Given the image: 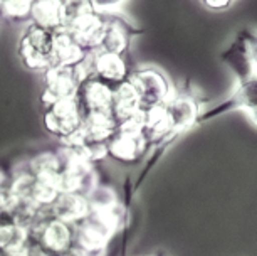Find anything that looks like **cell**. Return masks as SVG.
I'll return each mask as SVG.
<instances>
[{
  "instance_id": "cell-3",
  "label": "cell",
  "mask_w": 257,
  "mask_h": 256,
  "mask_svg": "<svg viewBox=\"0 0 257 256\" xmlns=\"http://www.w3.org/2000/svg\"><path fill=\"white\" fill-rule=\"evenodd\" d=\"M86 59L79 64H54L42 72V106L76 96L81 83L91 74Z\"/></svg>"
},
{
  "instance_id": "cell-8",
  "label": "cell",
  "mask_w": 257,
  "mask_h": 256,
  "mask_svg": "<svg viewBox=\"0 0 257 256\" xmlns=\"http://www.w3.org/2000/svg\"><path fill=\"white\" fill-rule=\"evenodd\" d=\"M145 123L119 125L108 142V157L113 160L133 163L138 162L150 148L148 137L145 133Z\"/></svg>"
},
{
  "instance_id": "cell-4",
  "label": "cell",
  "mask_w": 257,
  "mask_h": 256,
  "mask_svg": "<svg viewBox=\"0 0 257 256\" xmlns=\"http://www.w3.org/2000/svg\"><path fill=\"white\" fill-rule=\"evenodd\" d=\"M128 79L137 90L143 112L162 108L175 93L170 78L157 66L135 67Z\"/></svg>"
},
{
  "instance_id": "cell-2",
  "label": "cell",
  "mask_w": 257,
  "mask_h": 256,
  "mask_svg": "<svg viewBox=\"0 0 257 256\" xmlns=\"http://www.w3.org/2000/svg\"><path fill=\"white\" fill-rule=\"evenodd\" d=\"M52 29L27 22L17 42V56L22 66L34 72H44L56 64Z\"/></svg>"
},
{
  "instance_id": "cell-12",
  "label": "cell",
  "mask_w": 257,
  "mask_h": 256,
  "mask_svg": "<svg viewBox=\"0 0 257 256\" xmlns=\"http://www.w3.org/2000/svg\"><path fill=\"white\" fill-rule=\"evenodd\" d=\"M113 115L118 125L145 123V112L140 105L138 93L130 79L114 86Z\"/></svg>"
},
{
  "instance_id": "cell-5",
  "label": "cell",
  "mask_w": 257,
  "mask_h": 256,
  "mask_svg": "<svg viewBox=\"0 0 257 256\" xmlns=\"http://www.w3.org/2000/svg\"><path fill=\"white\" fill-rule=\"evenodd\" d=\"M76 224L52 216L51 212L31 229L34 251L37 253H72Z\"/></svg>"
},
{
  "instance_id": "cell-25",
  "label": "cell",
  "mask_w": 257,
  "mask_h": 256,
  "mask_svg": "<svg viewBox=\"0 0 257 256\" xmlns=\"http://www.w3.org/2000/svg\"><path fill=\"white\" fill-rule=\"evenodd\" d=\"M4 186V177H2V172H0V187Z\"/></svg>"
},
{
  "instance_id": "cell-23",
  "label": "cell",
  "mask_w": 257,
  "mask_h": 256,
  "mask_svg": "<svg viewBox=\"0 0 257 256\" xmlns=\"http://www.w3.org/2000/svg\"><path fill=\"white\" fill-rule=\"evenodd\" d=\"M203 4V7H207L208 11H215V12H222L230 9L237 0H200Z\"/></svg>"
},
{
  "instance_id": "cell-14",
  "label": "cell",
  "mask_w": 257,
  "mask_h": 256,
  "mask_svg": "<svg viewBox=\"0 0 257 256\" xmlns=\"http://www.w3.org/2000/svg\"><path fill=\"white\" fill-rule=\"evenodd\" d=\"M52 216L77 224L91 212V204L86 194L79 192H59V196L49 206Z\"/></svg>"
},
{
  "instance_id": "cell-18",
  "label": "cell",
  "mask_w": 257,
  "mask_h": 256,
  "mask_svg": "<svg viewBox=\"0 0 257 256\" xmlns=\"http://www.w3.org/2000/svg\"><path fill=\"white\" fill-rule=\"evenodd\" d=\"M98 12L93 0H62V27L71 29L91 14Z\"/></svg>"
},
{
  "instance_id": "cell-24",
  "label": "cell",
  "mask_w": 257,
  "mask_h": 256,
  "mask_svg": "<svg viewBox=\"0 0 257 256\" xmlns=\"http://www.w3.org/2000/svg\"><path fill=\"white\" fill-rule=\"evenodd\" d=\"M245 115L249 117V120L252 122V125H255V127H257V106H255L254 110H250V112H247Z\"/></svg>"
},
{
  "instance_id": "cell-22",
  "label": "cell",
  "mask_w": 257,
  "mask_h": 256,
  "mask_svg": "<svg viewBox=\"0 0 257 256\" xmlns=\"http://www.w3.org/2000/svg\"><path fill=\"white\" fill-rule=\"evenodd\" d=\"M128 0H93L96 11L101 14H113L119 12V9L124 6Z\"/></svg>"
},
{
  "instance_id": "cell-1",
  "label": "cell",
  "mask_w": 257,
  "mask_h": 256,
  "mask_svg": "<svg viewBox=\"0 0 257 256\" xmlns=\"http://www.w3.org/2000/svg\"><path fill=\"white\" fill-rule=\"evenodd\" d=\"M123 212L121 207L113 211H93L76 224L72 253L77 254H99L104 253L106 246L119 229Z\"/></svg>"
},
{
  "instance_id": "cell-15",
  "label": "cell",
  "mask_w": 257,
  "mask_h": 256,
  "mask_svg": "<svg viewBox=\"0 0 257 256\" xmlns=\"http://www.w3.org/2000/svg\"><path fill=\"white\" fill-rule=\"evenodd\" d=\"M54 56L56 64H79L89 56V52L69 29L62 27L54 32Z\"/></svg>"
},
{
  "instance_id": "cell-21",
  "label": "cell",
  "mask_w": 257,
  "mask_h": 256,
  "mask_svg": "<svg viewBox=\"0 0 257 256\" xmlns=\"http://www.w3.org/2000/svg\"><path fill=\"white\" fill-rule=\"evenodd\" d=\"M239 36L244 42L247 57H249L250 72L257 76V29H242Z\"/></svg>"
},
{
  "instance_id": "cell-13",
  "label": "cell",
  "mask_w": 257,
  "mask_h": 256,
  "mask_svg": "<svg viewBox=\"0 0 257 256\" xmlns=\"http://www.w3.org/2000/svg\"><path fill=\"white\" fill-rule=\"evenodd\" d=\"M34 251L32 236L26 226L4 216L0 219V253L27 254Z\"/></svg>"
},
{
  "instance_id": "cell-9",
  "label": "cell",
  "mask_w": 257,
  "mask_h": 256,
  "mask_svg": "<svg viewBox=\"0 0 257 256\" xmlns=\"http://www.w3.org/2000/svg\"><path fill=\"white\" fill-rule=\"evenodd\" d=\"M76 98L82 110V117L88 113H113L114 86L89 74L81 83Z\"/></svg>"
},
{
  "instance_id": "cell-6",
  "label": "cell",
  "mask_w": 257,
  "mask_h": 256,
  "mask_svg": "<svg viewBox=\"0 0 257 256\" xmlns=\"http://www.w3.org/2000/svg\"><path fill=\"white\" fill-rule=\"evenodd\" d=\"M82 110L76 96L42 106V125L52 137L66 142L82 127Z\"/></svg>"
},
{
  "instance_id": "cell-16",
  "label": "cell",
  "mask_w": 257,
  "mask_h": 256,
  "mask_svg": "<svg viewBox=\"0 0 257 256\" xmlns=\"http://www.w3.org/2000/svg\"><path fill=\"white\" fill-rule=\"evenodd\" d=\"M104 29H106V14L94 12L91 16L84 17L82 21H79L76 26H72L69 31L86 47V51L93 52L99 49Z\"/></svg>"
},
{
  "instance_id": "cell-7",
  "label": "cell",
  "mask_w": 257,
  "mask_h": 256,
  "mask_svg": "<svg viewBox=\"0 0 257 256\" xmlns=\"http://www.w3.org/2000/svg\"><path fill=\"white\" fill-rule=\"evenodd\" d=\"M203 113L202 100L195 91L183 90L180 93H173L168 103L163 106V118L167 123L168 133L173 137H180L190 128H193Z\"/></svg>"
},
{
  "instance_id": "cell-11",
  "label": "cell",
  "mask_w": 257,
  "mask_h": 256,
  "mask_svg": "<svg viewBox=\"0 0 257 256\" xmlns=\"http://www.w3.org/2000/svg\"><path fill=\"white\" fill-rule=\"evenodd\" d=\"M137 34H142V29L132 26L128 19H124L119 12L106 14V29L98 51L128 54L132 39Z\"/></svg>"
},
{
  "instance_id": "cell-17",
  "label": "cell",
  "mask_w": 257,
  "mask_h": 256,
  "mask_svg": "<svg viewBox=\"0 0 257 256\" xmlns=\"http://www.w3.org/2000/svg\"><path fill=\"white\" fill-rule=\"evenodd\" d=\"M29 22L52 31L62 29V0H34Z\"/></svg>"
},
{
  "instance_id": "cell-19",
  "label": "cell",
  "mask_w": 257,
  "mask_h": 256,
  "mask_svg": "<svg viewBox=\"0 0 257 256\" xmlns=\"http://www.w3.org/2000/svg\"><path fill=\"white\" fill-rule=\"evenodd\" d=\"M91 209L93 211H113L119 207V201L116 192L108 186L98 184L93 191L88 194Z\"/></svg>"
},
{
  "instance_id": "cell-10",
  "label": "cell",
  "mask_w": 257,
  "mask_h": 256,
  "mask_svg": "<svg viewBox=\"0 0 257 256\" xmlns=\"http://www.w3.org/2000/svg\"><path fill=\"white\" fill-rule=\"evenodd\" d=\"M88 66L91 74L98 76L99 79L109 84H119L130 78L132 67L128 64L126 54H116V52L93 51L88 56Z\"/></svg>"
},
{
  "instance_id": "cell-20",
  "label": "cell",
  "mask_w": 257,
  "mask_h": 256,
  "mask_svg": "<svg viewBox=\"0 0 257 256\" xmlns=\"http://www.w3.org/2000/svg\"><path fill=\"white\" fill-rule=\"evenodd\" d=\"M34 0H2L0 17L12 22H29Z\"/></svg>"
}]
</instances>
